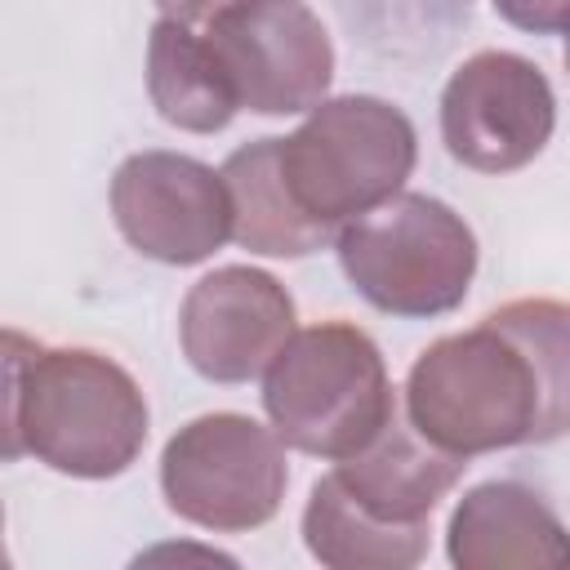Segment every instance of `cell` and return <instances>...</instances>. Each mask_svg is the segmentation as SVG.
Masks as SVG:
<instances>
[{
    "label": "cell",
    "instance_id": "1",
    "mask_svg": "<svg viewBox=\"0 0 570 570\" xmlns=\"http://www.w3.org/2000/svg\"><path fill=\"white\" fill-rule=\"evenodd\" d=\"M405 419L459 459L557 441L570 419L566 303L512 298L428 343L405 374Z\"/></svg>",
    "mask_w": 570,
    "mask_h": 570
},
{
    "label": "cell",
    "instance_id": "2",
    "mask_svg": "<svg viewBox=\"0 0 570 570\" xmlns=\"http://www.w3.org/2000/svg\"><path fill=\"white\" fill-rule=\"evenodd\" d=\"M468 459L423 441L410 419L325 472L303 508V543L330 570H410L428 557L432 512L459 485Z\"/></svg>",
    "mask_w": 570,
    "mask_h": 570
},
{
    "label": "cell",
    "instance_id": "3",
    "mask_svg": "<svg viewBox=\"0 0 570 570\" xmlns=\"http://www.w3.org/2000/svg\"><path fill=\"white\" fill-rule=\"evenodd\" d=\"M263 410L281 445L343 463L396 414V387L379 343L352 321L294 330L263 370Z\"/></svg>",
    "mask_w": 570,
    "mask_h": 570
},
{
    "label": "cell",
    "instance_id": "4",
    "mask_svg": "<svg viewBox=\"0 0 570 570\" xmlns=\"http://www.w3.org/2000/svg\"><path fill=\"white\" fill-rule=\"evenodd\" d=\"M414 160L419 134L410 116L374 94H325L294 134L276 138V169L289 200L330 236L396 196Z\"/></svg>",
    "mask_w": 570,
    "mask_h": 570
},
{
    "label": "cell",
    "instance_id": "5",
    "mask_svg": "<svg viewBox=\"0 0 570 570\" xmlns=\"http://www.w3.org/2000/svg\"><path fill=\"white\" fill-rule=\"evenodd\" d=\"M147 396L134 374L94 347H40L22 383V441L36 463L111 481L129 472L147 445Z\"/></svg>",
    "mask_w": 570,
    "mask_h": 570
},
{
    "label": "cell",
    "instance_id": "6",
    "mask_svg": "<svg viewBox=\"0 0 570 570\" xmlns=\"http://www.w3.org/2000/svg\"><path fill=\"white\" fill-rule=\"evenodd\" d=\"M347 285L379 312L432 321L454 312L476 276V236L445 200L396 191L334 232Z\"/></svg>",
    "mask_w": 570,
    "mask_h": 570
},
{
    "label": "cell",
    "instance_id": "7",
    "mask_svg": "<svg viewBox=\"0 0 570 570\" xmlns=\"http://www.w3.org/2000/svg\"><path fill=\"white\" fill-rule=\"evenodd\" d=\"M285 485L289 463L281 436L236 410L183 423L160 450V494L169 512L214 534L267 525L281 512Z\"/></svg>",
    "mask_w": 570,
    "mask_h": 570
},
{
    "label": "cell",
    "instance_id": "8",
    "mask_svg": "<svg viewBox=\"0 0 570 570\" xmlns=\"http://www.w3.org/2000/svg\"><path fill=\"white\" fill-rule=\"evenodd\" d=\"M200 36L236 107L254 116H298L330 94L334 45L307 0H227Z\"/></svg>",
    "mask_w": 570,
    "mask_h": 570
},
{
    "label": "cell",
    "instance_id": "9",
    "mask_svg": "<svg viewBox=\"0 0 570 570\" xmlns=\"http://www.w3.org/2000/svg\"><path fill=\"white\" fill-rule=\"evenodd\" d=\"M557 129V94L539 62L512 49L463 58L441 89V142L476 174L525 169Z\"/></svg>",
    "mask_w": 570,
    "mask_h": 570
},
{
    "label": "cell",
    "instance_id": "10",
    "mask_svg": "<svg viewBox=\"0 0 570 570\" xmlns=\"http://www.w3.org/2000/svg\"><path fill=\"white\" fill-rule=\"evenodd\" d=\"M111 218L151 263L191 267L232 240V196L214 165L183 151H134L111 174Z\"/></svg>",
    "mask_w": 570,
    "mask_h": 570
},
{
    "label": "cell",
    "instance_id": "11",
    "mask_svg": "<svg viewBox=\"0 0 570 570\" xmlns=\"http://www.w3.org/2000/svg\"><path fill=\"white\" fill-rule=\"evenodd\" d=\"M298 330L289 289L245 263L205 272L178 307V343L187 365L209 383H249Z\"/></svg>",
    "mask_w": 570,
    "mask_h": 570
},
{
    "label": "cell",
    "instance_id": "12",
    "mask_svg": "<svg viewBox=\"0 0 570 570\" xmlns=\"http://www.w3.org/2000/svg\"><path fill=\"white\" fill-rule=\"evenodd\" d=\"M445 557L459 570L557 566L566 557V525L539 490L521 481H481L450 512Z\"/></svg>",
    "mask_w": 570,
    "mask_h": 570
},
{
    "label": "cell",
    "instance_id": "13",
    "mask_svg": "<svg viewBox=\"0 0 570 570\" xmlns=\"http://www.w3.org/2000/svg\"><path fill=\"white\" fill-rule=\"evenodd\" d=\"M223 183L232 196V240L263 258H303L334 245L330 232L307 223L289 200L276 169V138H254L223 160Z\"/></svg>",
    "mask_w": 570,
    "mask_h": 570
},
{
    "label": "cell",
    "instance_id": "14",
    "mask_svg": "<svg viewBox=\"0 0 570 570\" xmlns=\"http://www.w3.org/2000/svg\"><path fill=\"white\" fill-rule=\"evenodd\" d=\"M147 98L156 116L187 134H218L240 111L200 31L156 18L147 36Z\"/></svg>",
    "mask_w": 570,
    "mask_h": 570
},
{
    "label": "cell",
    "instance_id": "15",
    "mask_svg": "<svg viewBox=\"0 0 570 570\" xmlns=\"http://www.w3.org/2000/svg\"><path fill=\"white\" fill-rule=\"evenodd\" d=\"M40 343L22 330L0 325V463H18L27 454L22 441V383Z\"/></svg>",
    "mask_w": 570,
    "mask_h": 570
},
{
    "label": "cell",
    "instance_id": "16",
    "mask_svg": "<svg viewBox=\"0 0 570 570\" xmlns=\"http://www.w3.org/2000/svg\"><path fill=\"white\" fill-rule=\"evenodd\" d=\"M494 13L530 36H561L566 31V0H490Z\"/></svg>",
    "mask_w": 570,
    "mask_h": 570
},
{
    "label": "cell",
    "instance_id": "17",
    "mask_svg": "<svg viewBox=\"0 0 570 570\" xmlns=\"http://www.w3.org/2000/svg\"><path fill=\"white\" fill-rule=\"evenodd\" d=\"M227 0H156V9H160V18H174V22H187V27H196V22H205L214 9H223Z\"/></svg>",
    "mask_w": 570,
    "mask_h": 570
},
{
    "label": "cell",
    "instance_id": "18",
    "mask_svg": "<svg viewBox=\"0 0 570 570\" xmlns=\"http://www.w3.org/2000/svg\"><path fill=\"white\" fill-rule=\"evenodd\" d=\"M0 566H9V552H4V508H0Z\"/></svg>",
    "mask_w": 570,
    "mask_h": 570
}]
</instances>
